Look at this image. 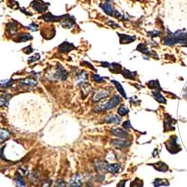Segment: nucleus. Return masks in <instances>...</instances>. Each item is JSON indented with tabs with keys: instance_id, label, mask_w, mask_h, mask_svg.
<instances>
[{
	"instance_id": "nucleus-39",
	"label": "nucleus",
	"mask_w": 187,
	"mask_h": 187,
	"mask_svg": "<svg viewBox=\"0 0 187 187\" xmlns=\"http://www.w3.org/2000/svg\"><path fill=\"white\" fill-rule=\"evenodd\" d=\"M51 184H52V180H43L41 183V187H50Z\"/></svg>"
},
{
	"instance_id": "nucleus-20",
	"label": "nucleus",
	"mask_w": 187,
	"mask_h": 187,
	"mask_svg": "<svg viewBox=\"0 0 187 187\" xmlns=\"http://www.w3.org/2000/svg\"><path fill=\"white\" fill-rule=\"evenodd\" d=\"M151 165H153L155 168V169H157L159 171H163V172H165V171H168V166L162 162H157V163L152 164Z\"/></svg>"
},
{
	"instance_id": "nucleus-34",
	"label": "nucleus",
	"mask_w": 187,
	"mask_h": 187,
	"mask_svg": "<svg viewBox=\"0 0 187 187\" xmlns=\"http://www.w3.org/2000/svg\"><path fill=\"white\" fill-rule=\"evenodd\" d=\"M40 58H41V56H40L39 53H35L34 56H32V57L29 58V60H28V62H29V63H32V62H35V61L39 60Z\"/></svg>"
},
{
	"instance_id": "nucleus-31",
	"label": "nucleus",
	"mask_w": 187,
	"mask_h": 187,
	"mask_svg": "<svg viewBox=\"0 0 187 187\" xmlns=\"http://www.w3.org/2000/svg\"><path fill=\"white\" fill-rule=\"evenodd\" d=\"M15 181H16V183L18 186H25V181L22 180V177L20 176V175H17V178L15 179Z\"/></svg>"
},
{
	"instance_id": "nucleus-42",
	"label": "nucleus",
	"mask_w": 187,
	"mask_h": 187,
	"mask_svg": "<svg viewBox=\"0 0 187 187\" xmlns=\"http://www.w3.org/2000/svg\"><path fill=\"white\" fill-rule=\"evenodd\" d=\"M123 127L125 129H130L131 127L130 125V121H126L123 123Z\"/></svg>"
},
{
	"instance_id": "nucleus-16",
	"label": "nucleus",
	"mask_w": 187,
	"mask_h": 187,
	"mask_svg": "<svg viewBox=\"0 0 187 187\" xmlns=\"http://www.w3.org/2000/svg\"><path fill=\"white\" fill-rule=\"evenodd\" d=\"M6 31L8 32L11 36L15 35L17 31V24L14 22H9L6 25Z\"/></svg>"
},
{
	"instance_id": "nucleus-35",
	"label": "nucleus",
	"mask_w": 187,
	"mask_h": 187,
	"mask_svg": "<svg viewBox=\"0 0 187 187\" xmlns=\"http://www.w3.org/2000/svg\"><path fill=\"white\" fill-rule=\"evenodd\" d=\"M92 77H93L94 80H95L97 83H103V82L105 81L104 79H103V77H101L100 75L94 74L93 76H92Z\"/></svg>"
},
{
	"instance_id": "nucleus-18",
	"label": "nucleus",
	"mask_w": 187,
	"mask_h": 187,
	"mask_svg": "<svg viewBox=\"0 0 187 187\" xmlns=\"http://www.w3.org/2000/svg\"><path fill=\"white\" fill-rule=\"evenodd\" d=\"M122 74L125 79H135L137 73L136 71H130V70H127V69H124L122 71Z\"/></svg>"
},
{
	"instance_id": "nucleus-30",
	"label": "nucleus",
	"mask_w": 187,
	"mask_h": 187,
	"mask_svg": "<svg viewBox=\"0 0 187 187\" xmlns=\"http://www.w3.org/2000/svg\"><path fill=\"white\" fill-rule=\"evenodd\" d=\"M143 182L141 180L136 178V180H133L130 183V187H142Z\"/></svg>"
},
{
	"instance_id": "nucleus-13",
	"label": "nucleus",
	"mask_w": 187,
	"mask_h": 187,
	"mask_svg": "<svg viewBox=\"0 0 187 187\" xmlns=\"http://www.w3.org/2000/svg\"><path fill=\"white\" fill-rule=\"evenodd\" d=\"M32 38H32V36L30 34L23 32V33L19 34L14 41L17 42V43H21V42H25L27 41H29V40H32Z\"/></svg>"
},
{
	"instance_id": "nucleus-4",
	"label": "nucleus",
	"mask_w": 187,
	"mask_h": 187,
	"mask_svg": "<svg viewBox=\"0 0 187 187\" xmlns=\"http://www.w3.org/2000/svg\"><path fill=\"white\" fill-rule=\"evenodd\" d=\"M55 79H61V80H66L67 76H68V73L67 72L65 68L61 65H58L56 67V71L55 72L53 75Z\"/></svg>"
},
{
	"instance_id": "nucleus-32",
	"label": "nucleus",
	"mask_w": 187,
	"mask_h": 187,
	"mask_svg": "<svg viewBox=\"0 0 187 187\" xmlns=\"http://www.w3.org/2000/svg\"><path fill=\"white\" fill-rule=\"evenodd\" d=\"M148 86L150 88H159V84L158 81L157 80H154V81H150L149 83H148Z\"/></svg>"
},
{
	"instance_id": "nucleus-41",
	"label": "nucleus",
	"mask_w": 187,
	"mask_h": 187,
	"mask_svg": "<svg viewBox=\"0 0 187 187\" xmlns=\"http://www.w3.org/2000/svg\"><path fill=\"white\" fill-rule=\"evenodd\" d=\"M15 5H18V2H17V1H15V0H11L10 1V2H8V5H9V7H11V8H14L15 9Z\"/></svg>"
},
{
	"instance_id": "nucleus-19",
	"label": "nucleus",
	"mask_w": 187,
	"mask_h": 187,
	"mask_svg": "<svg viewBox=\"0 0 187 187\" xmlns=\"http://www.w3.org/2000/svg\"><path fill=\"white\" fill-rule=\"evenodd\" d=\"M79 86H80V88H81V91H82L83 95L84 96V97L87 96L91 90V86L89 85V83H81Z\"/></svg>"
},
{
	"instance_id": "nucleus-3",
	"label": "nucleus",
	"mask_w": 187,
	"mask_h": 187,
	"mask_svg": "<svg viewBox=\"0 0 187 187\" xmlns=\"http://www.w3.org/2000/svg\"><path fill=\"white\" fill-rule=\"evenodd\" d=\"M62 26L65 29H71L73 25L76 24V21H75V18L73 17L70 16L69 14H65L63 15L62 20L60 21Z\"/></svg>"
},
{
	"instance_id": "nucleus-26",
	"label": "nucleus",
	"mask_w": 187,
	"mask_h": 187,
	"mask_svg": "<svg viewBox=\"0 0 187 187\" xmlns=\"http://www.w3.org/2000/svg\"><path fill=\"white\" fill-rule=\"evenodd\" d=\"M20 84L24 85V86H34L36 85V82L33 79H22V80H20Z\"/></svg>"
},
{
	"instance_id": "nucleus-2",
	"label": "nucleus",
	"mask_w": 187,
	"mask_h": 187,
	"mask_svg": "<svg viewBox=\"0 0 187 187\" xmlns=\"http://www.w3.org/2000/svg\"><path fill=\"white\" fill-rule=\"evenodd\" d=\"M49 5V3H46V2H43V0H33L31 2L30 6L35 11H38L39 13H43L47 10Z\"/></svg>"
},
{
	"instance_id": "nucleus-15",
	"label": "nucleus",
	"mask_w": 187,
	"mask_h": 187,
	"mask_svg": "<svg viewBox=\"0 0 187 187\" xmlns=\"http://www.w3.org/2000/svg\"><path fill=\"white\" fill-rule=\"evenodd\" d=\"M107 171L110 173H112V174H117L121 170V165L117 163H114V164H109L107 166Z\"/></svg>"
},
{
	"instance_id": "nucleus-44",
	"label": "nucleus",
	"mask_w": 187,
	"mask_h": 187,
	"mask_svg": "<svg viewBox=\"0 0 187 187\" xmlns=\"http://www.w3.org/2000/svg\"><path fill=\"white\" fill-rule=\"evenodd\" d=\"M126 182H127V180H121V182L117 184V187H125Z\"/></svg>"
},
{
	"instance_id": "nucleus-7",
	"label": "nucleus",
	"mask_w": 187,
	"mask_h": 187,
	"mask_svg": "<svg viewBox=\"0 0 187 187\" xmlns=\"http://www.w3.org/2000/svg\"><path fill=\"white\" fill-rule=\"evenodd\" d=\"M119 35V38H120V43L121 44H127V43H133L134 41H136V36H131V35H124V34H120L117 33Z\"/></svg>"
},
{
	"instance_id": "nucleus-25",
	"label": "nucleus",
	"mask_w": 187,
	"mask_h": 187,
	"mask_svg": "<svg viewBox=\"0 0 187 187\" xmlns=\"http://www.w3.org/2000/svg\"><path fill=\"white\" fill-rule=\"evenodd\" d=\"M153 96H154V98H155L156 100H157V101L159 102V103H165V102H166V100H165V97H164L163 96H162V94H160L159 91H154V92H153Z\"/></svg>"
},
{
	"instance_id": "nucleus-29",
	"label": "nucleus",
	"mask_w": 187,
	"mask_h": 187,
	"mask_svg": "<svg viewBox=\"0 0 187 187\" xmlns=\"http://www.w3.org/2000/svg\"><path fill=\"white\" fill-rule=\"evenodd\" d=\"M10 136V132L8 130H5V129H2L1 130V142L2 143V141H5V139L9 137Z\"/></svg>"
},
{
	"instance_id": "nucleus-22",
	"label": "nucleus",
	"mask_w": 187,
	"mask_h": 187,
	"mask_svg": "<svg viewBox=\"0 0 187 187\" xmlns=\"http://www.w3.org/2000/svg\"><path fill=\"white\" fill-rule=\"evenodd\" d=\"M111 82L113 83V84L115 85V86L116 88H117V90L118 91L119 93L121 94V95H122L123 97H124V98L127 99V94H126L125 91H124V88H123L122 86H121V85L120 84V83H118V82H117V81H115V80H112Z\"/></svg>"
},
{
	"instance_id": "nucleus-23",
	"label": "nucleus",
	"mask_w": 187,
	"mask_h": 187,
	"mask_svg": "<svg viewBox=\"0 0 187 187\" xmlns=\"http://www.w3.org/2000/svg\"><path fill=\"white\" fill-rule=\"evenodd\" d=\"M105 122L109 124H119L120 123V118L117 115H111L106 117L104 119Z\"/></svg>"
},
{
	"instance_id": "nucleus-1",
	"label": "nucleus",
	"mask_w": 187,
	"mask_h": 187,
	"mask_svg": "<svg viewBox=\"0 0 187 187\" xmlns=\"http://www.w3.org/2000/svg\"><path fill=\"white\" fill-rule=\"evenodd\" d=\"M121 100H120V97L118 95H114L107 103H106L105 105H102V106H97L96 109H94V112H98V111H102V110H108L113 109L114 107H115L117 104H119Z\"/></svg>"
},
{
	"instance_id": "nucleus-14",
	"label": "nucleus",
	"mask_w": 187,
	"mask_h": 187,
	"mask_svg": "<svg viewBox=\"0 0 187 187\" xmlns=\"http://www.w3.org/2000/svg\"><path fill=\"white\" fill-rule=\"evenodd\" d=\"M112 133H113L115 136L121 138H127L128 136V133L124 130H121L120 128H112L111 130Z\"/></svg>"
},
{
	"instance_id": "nucleus-27",
	"label": "nucleus",
	"mask_w": 187,
	"mask_h": 187,
	"mask_svg": "<svg viewBox=\"0 0 187 187\" xmlns=\"http://www.w3.org/2000/svg\"><path fill=\"white\" fill-rule=\"evenodd\" d=\"M88 74L86 73V71L84 70H82V71L79 72V73L76 74V79L77 80H81V81H84L87 79Z\"/></svg>"
},
{
	"instance_id": "nucleus-9",
	"label": "nucleus",
	"mask_w": 187,
	"mask_h": 187,
	"mask_svg": "<svg viewBox=\"0 0 187 187\" xmlns=\"http://www.w3.org/2000/svg\"><path fill=\"white\" fill-rule=\"evenodd\" d=\"M62 17H63V15L62 16H55V15L52 14L51 13L48 12L46 14L43 15L41 18L44 20L46 22H59L62 20Z\"/></svg>"
},
{
	"instance_id": "nucleus-11",
	"label": "nucleus",
	"mask_w": 187,
	"mask_h": 187,
	"mask_svg": "<svg viewBox=\"0 0 187 187\" xmlns=\"http://www.w3.org/2000/svg\"><path fill=\"white\" fill-rule=\"evenodd\" d=\"M109 94V92L107 91L106 90H101L97 91L93 97V101L94 102H98L99 100H100L101 99L105 98V97H108Z\"/></svg>"
},
{
	"instance_id": "nucleus-43",
	"label": "nucleus",
	"mask_w": 187,
	"mask_h": 187,
	"mask_svg": "<svg viewBox=\"0 0 187 187\" xmlns=\"http://www.w3.org/2000/svg\"><path fill=\"white\" fill-rule=\"evenodd\" d=\"M108 24L109 25H111L112 27L114 28V29H116V28H119L120 26H119V25H117V23H115V22H114L113 21H109Z\"/></svg>"
},
{
	"instance_id": "nucleus-17",
	"label": "nucleus",
	"mask_w": 187,
	"mask_h": 187,
	"mask_svg": "<svg viewBox=\"0 0 187 187\" xmlns=\"http://www.w3.org/2000/svg\"><path fill=\"white\" fill-rule=\"evenodd\" d=\"M112 144L117 148H123L130 145V142L128 141H125V140L122 141V140L116 139L112 141Z\"/></svg>"
},
{
	"instance_id": "nucleus-24",
	"label": "nucleus",
	"mask_w": 187,
	"mask_h": 187,
	"mask_svg": "<svg viewBox=\"0 0 187 187\" xmlns=\"http://www.w3.org/2000/svg\"><path fill=\"white\" fill-rule=\"evenodd\" d=\"M153 183H154V187L161 186H168L169 185V182L166 179H159V178L156 179Z\"/></svg>"
},
{
	"instance_id": "nucleus-38",
	"label": "nucleus",
	"mask_w": 187,
	"mask_h": 187,
	"mask_svg": "<svg viewBox=\"0 0 187 187\" xmlns=\"http://www.w3.org/2000/svg\"><path fill=\"white\" fill-rule=\"evenodd\" d=\"M29 29H30L31 31H32V32H36L37 30H38V25H37V24H35V22H32V23L30 24V25H29Z\"/></svg>"
},
{
	"instance_id": "nucleus-21",
	"label": "nucleus",
	"mask_w": 187,
	"mask_h": 187,
	"mask_svg": "<svg viewBox=\"0 0 187 187\" xmlns=\"http://www.w3.org/2000/svg\"><path fill=\"white\" fill-rule=\"evenodd\" d=\"M136 49L144 55H148V56H149V55L151 54V52L148 49V48L147 47V46H146L144 43H139V44L138 45V46H137Z\"/></svg>"
},
{
	"instance_id": "nucleus-5",
	"label": "nucleus",
	"mask_w": 187,
	"mask_h": 187,
	"mask_svg": "<svg viewBox=\"0 0 187 187\" xmlns=\"http://www.w3.org/2000/svg\"><path fill=\"white\" fill-rule=\"evenodd\" d=\"M102 66L105 67H108L111 72L114 73H120L121 72L123 71L122 66L120 64L117 63H108V62H101Z\"/></svg>"
},
{
	"instance_id": "nucleus-10",
	"label": "nucleus",
	"mask_w": 187,
	"mask_h": 187,
	"mask_svg": "<svg viewBox=\"0 0 187 187\" xmlns=\"http://www.w3.org/2000/svg\"><path fill=\"white\" fill-rule=\"evenodd\" d=\"M82 176L79 174H76L71 178L70 181V187H81Z\"/></svg>"
},
{
	"instance_id": "nucleus-12",
	"label": "nucleus",
	"mask_w": 187,
	"mask_h": 187,
	"mask_svg": "<svg viewBox=\"0 0 187 187\" xmlns=\"http://www.w3.org/2000/svg\"><path fill=\"white\" fill-rule=\"evenodd\" d=\"M177 140H178V137L175 136V138H171L169 139V141H167L166 142V148L167 149H168V151H170V152L172 153L173 152V150H175L176 148H178V144L176 143Z\"/></svg>"
},
{
	"instance_id": "nucleus-8",
	"label": "nucleus",
	"mask_w": 187,
	"mask_h": 187,
	"mask_svg": "<svg viewBox=\"0 0 187 187\" xmlns=\"http://www.w3.org/2000/svg\"><path fill=\"white\" fill-rule=\"evenodd\" d=\"M100 7L105 11V12H106V14H107L109 15V16L115 17L116 11L113 8V7L112 6L111 4L108 3V2L101 3L100 5Z\"/></svg>"
},
{
	"instance_id": "nucleus-36",
	"label": "nucleus",
	"mask_w": 187,
	"mask_h": 187,
	"mask_svg": "<svg viewBox=\"0 0 187 187\" xmlns=\"http://www.w3.org/2000/svg\"><path fill=\"white\" fill-rule=\"evenodd\" d=\"M55 187H66V183H65V180H63L62 179L58 180L56 181Z\"/></svg>"
},
{
	"instance_id": "nucleus-6",
	"label": "nucleus",
	"mask_w": 187,
	"mask_h": 187,
	"mask_svg": "<svg viewBox=\"0 0 187 187\" xmlns=\"http://www.w3.org/2000/svg\"><path fill=\"white\" fill-rule=\"evenodd\" d=\"M74 49H76V46L72 43H69L67 41L63 42L59 46V52H61L62 53H68Z\"/></svg>"
},
{
	"instance_id": "nucleus-33",
	"label": "nucleus",
	"mask_w": 187,
	"mask_h": 187,
	"mask_svg": "<svg viewBox=\"0 0 187 187\" xmlns=\"http://www.w3.org/2000/svg\"><path fill=\"white\" fill-rule=\"evenodd\" d=\"M14 80L13 79H8V80H5L3 82H1V86L3 88H8L12 85Z\"/></svg>"
},
{
	"instance_id": "nucleus-28",
	"label": "nucleus",
	"mask_w": 187,
	"mask_h": 187,
	"mask_svg": "<svg viewBox=\"0 0 187 187\" xmlns=\"http://www.w3.org/2000/svg\"><path fill=\"white\" fill-rule=\"evenodd\" d=\"M129 112V109H127V107H126L125 106L122 105V106H120V108L117 110V113L121 116H125L127 115V113Z\"/></svg>"
},
{
	"instance_id": "nucleus-37",
	"label": "nucleus",
	"mask_w": 187,
	"mask_h": 187,
	"mask_svg": "<svg viewBox=\"0 0 187 187\" xmlns=\"http://www.w3.org/2000/svg\"><path fill=\"white\" fill-rule=\"evenodd\" d=\"M22 51L25 52V54H30V53H32V52H33L34 49L32 48V45H29L28 46H26V47H25L24 49H22Z\"/></svg>"
},
{
	"instance_id": "nucleus-40",
	"label": "nucleus",
	"mask_w": 187,
	"mask_h": 187,
	"mask_svg": "<svg viewBox=\"0 0 187 187\" xmlns=\"http://www.w3.org/2000/svg\"><path fill=\"white\" fill-rule=\"evenodd\" d=\"M148 34L149 35L150 37L151 38H154V37H157L161 34V32L159 31H154V32H148Z\"/></svg>"
}]
</instances>
